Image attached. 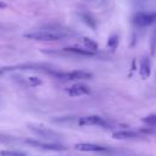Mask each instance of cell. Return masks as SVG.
Instances as JSON below:
<instances>
[{
  "mask_svg": "<svg viewBox=\"0 0 156 156\" xmlns=\"http://www.w3.org/2000/svg\"><path fill=\"white\" fill-rule=\"evenodd\" d=\"M68 34L60 30V29H52V28H41L38 30L28 32L24 34V38L32 39V40H41V41H56L66 38Z\"/></svg>",
  "mask_w": 156,
  "mask_h": 156,
  "instance_id": "cell-1",
  "label": "cell"
},
{
  "mask_svg": "<svg viewBox=\"0 0 156 156\" xmlns=\"http://www.w3.org/2000/svg\"><path fill=\"white\" fill-rule=\"evenodd\" d=\"M132 22L136 27H147L156 22V12H138L133 16Z\"/></svg>",
  "mask_w": 156,
  "mask_h": 156,
  "instance_id": "cell-2",
  "label": "cell"
},
{
  "mask_svg": "<svg viewBox=\"0 0 156 156\" xmlns=\"http://www.w3.org/2000/svg\"><path fill=\"white\" fill-rule=\"evenodd\" d=\"M54 76L65 80H80L91 78V73L87 71H69V72H54Z\"/></svg>",
  "mask_w": 156,
  "mask_h": 156,
  "instance_id": "cell-3",
  "label": "cell"
},
{
  "mask_svg": "<svg viewBox=\"0 0 156 156\" xmlns=\"http://www.w3.org/2000/svg\"><path fill=\"white\" fill-rule=\"evenodd\" d=\"M79 126H106V121L98 116V115H89V116H82L78 119Z\"/></svg>",
  "mask_w": 156,
  "mask_h": 156,
  "instance_id": "cell-4",
  "label": "cell"
},
{
  "mask_svg": "<svg viewBox=\"0 0 156 156\" xmlns=\"http://www.w3.org/2000/svg\"><path fill=\"white\" fill-rule=\"evenodd\" d=\"M29 129H30L32 132H34L37 135L43 136V138H45V139H51V140H52V139H57V138L60 136V134H57L56 132H54V130H51V129H49V128L41 127V126H39V127L30 126Z\"/></svg>",
  "mask_w": 156,
  "mask_h": 156,
  "instance_id": "cell-5",
  "label": "cell"
},
{
  "mask_svg": "<svg viewBox=\"0 0 156 156\" xmlns=\"http://www.w3.org/2000/svg\"><path fill=\"white\" fill-rule=\"evenodd\" d=\"M66 91H67V94H68L69 96H73V98L83 96V95L90 94L89 87H87V85H84V84H73V85H71Z\"/></svg>",
  "mask_w": 156,
  "mask_h": 156,
  "instance_id": "cell-6",
  "label": "cell"
},
{
  "mask_svg": "<svg viewBox=\"0 0 156 156\" xmlns=\"http://www.w3.org/2000/svg\"><path fill=\"white\" fill-rule=\"evenodd\" d=\"M74 147H76V150L85 151V152H98V151L107 150L105 146L98 145V144H93V143H78V144L74 145Z\"/></svg>",
  "mask_w": 156,
  "mask_h": 156,
  "instance_id": "cell-7",
  "label": "cell"
},
{
  "mask_svg": "<svg viewBox=\"0 0 156 156\" xmlns=\"http://www.w3.org/2000/svg\"><path fill=\"white\" fill-rule=\"evenodd\" d=\"M26 143L33 145L34 147H41V149H46V150H63L65 146L57 143H44V141H38V140H26Z\"/></svg>",
  "mask_w": 156,
  "mask_h": 156,
  "instance_id": "cell-8",
  "label": "cell"
},
{
  "mask_svg": "<svg viewBox=\"0 0 156 156\" xmlns=\"http://www.w3.org/2000/svg\"><path fill=\"white\" fill-rule=\"evenodd\" d=\"M139 72L143 79H147L151 74V66H150V60L149 57H143L140 61V67H139Z\"/></svg>",
  "mask_w": 156,
  "mask_h": 156,
  "instance_id": "cell-9",
  "label": "cell"
},
{
  "mask_svg": "<svg viewBox=\"0 0 156 156\" xmlns=\"http://www.w3.org/2000/svg\"><path fill=\"white\" fill-rule=\"evenodd\" d=\"M79 41L83 44L84 49H88V50H90V51H93V52H95V51L99 49L98 43H96L95 40L90 39V38H88V37H82V38H79Z\"/></svg>",
  "mask_w": 156,
  "mask_h": 156,
  "instance_id": "cell-10",
  "label": "cell"
},
{
  "mask_svg": "<svg viewBox=\"0 0 156 156\" xmlns=\"http://www.w3.org/2000/svg\"><path fill=\"white\" fill-rule=\"evenodd\" d=\"M67 52H72L76 55H82V56H94L95 52L88 50V49H82V48H74V46H69V48H65L63 49Z\"/></svg>",
  "mask_w": 156,
  "mask_h": 156,
  "instance_id": "cell-11",
  "label": "cell"
},
{
  "mask_svg": "<svg viewBox=\"0 0 156 156\" xmlns=\"http://www.w3.org/2000/svg\"><path fill=\"white\" fill-rule=\"evenodd\" d=\"M136 136H138V134L135 132H130V130H123V132L113 133L115 139H133V138H136Z\"/></svg>",
  "mask_w": 156,
  "mask_h": 156,
  "instance_id": "cell-12",
  "label": "cell"
},
{
  "mask_svg": "<svg viewBox=\"0 0 156 156\" xmlns=\"http://www.w3.org/2000/svg\"><path fill=\"white\" fill-rule=\"evenodd\" d=\"M141 122L145 123V124L149 126V127H155V126H156V115H149V116L144 117V118L141 119Z\"/></svg>",
  "mask_w": 156,
  "mask_h": 156,
  "instance_id": "cell-13",
  "label": "cell"
},
{
  "mask_svg": "<svg viewBox=\"0 0 156 156\" xmlns=\"http://www.w3.org/2000/svg\"><path fill=\"white\" fill-rule=\"evenodd\" d=\"M0 156H27L24 152L13 150H0Z\"/></svg>",
  "mask_w": 156,
  "mask_h": 156,
  "instance_id": "cell-14",
  "label": "cell"
},
{
  "mask_svg": "<svg viewBox=\"0 0 156 156\" xmlns=\"http://www.w3.org/2000/svg\"><path fill=\"white\" fill-rule=\"evenodd\" d=\"M80 17H82V20H83L88 26H90L91 28H95V21H94V18H93L89 13H82Z\"/></svg>",
  "mask_w": 156,
  "mask_h": 156,
  "instance_id": "cell-15",
  "label": "cell"
},
{
  "mask_svg": "<svg viewBox=\"0 0 156 156\" xmlns=\"http://www.w3.org/2000/svg\"><path fill=\"white\" fill-rule=\"evenodd\" d=\"M107 45H108L110 49L115 50L117 48V45H118V37L117 35H111L110 39H108V41H107Z\"/></svg>",
  "mask_w": 156,
  "mask_h": 156,
  "instance_id": "cell-16",
  "label": "cell"
},
{
  "mask_svg": "<svg viewBox=\"0 0 156 156\" xmlns=\"http://www.w3.org/2000/svg\"><path fill=\"white\" fill-rule=\"evenodd\" d=\"M27 82H28V84H29L30 87H37V85L41 84V80H40L38 77H28Z\"/></svg>",
  "mask_w": 156,
  "mask_h": 156,
  "instance_id": "cell-17",
  "label": "cell"
},
{
  "mask_svg": "<svg viewBox=\"0 0 156 156\" xmlns=\"http://www.w3.org/2000/svg\"><path fill=\"white\" fill-rule=\"evenodd\" d=\"M4 6H5V4L4 2H0V7H4Z\"/></svg>",
  "mask_w": 156,
  "mask_h": 156,
  "instance_id": "cell-18",
  "label": "cell"
}]
</instances>
